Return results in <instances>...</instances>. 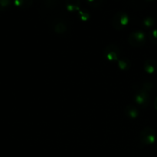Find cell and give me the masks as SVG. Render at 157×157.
Instances as JSON below:
<instances>
[{
	"mask_svg": "<svg viewBox=\"0 0 157 157\" xmlns=\"http://www.w3.org/2000/svg\"><path fill=\"white\" fill-rule=\"evenodd\" d=\"M121 48L115 44H110L104 49V57L109 61L116 62L120 60Z\"/></svg>",
	"mask_w": 157,
	"mask_h": 157,
	"instance_id": "cell-1",
	"label": "cell"
},
{
	"mask_svg": "<svg viewBox=\"0 0 157 157\" xmlns=\"http://www.w3.org/2000/svg\"><path fill=\"white\" fill-rule=\"evenodd\" d=\"M129 23V16L124 12H119L114 15L112 18V26L116 30H122Z\"/></svg>",
	"mask_w": 157,
	"mask_h": 157,
	"instance_id": "cell-2",
	"label": "cell"
},
{
	"mask_svg": "<svg viewBox=\"0 0 157 157\" xmlns=\"http://www.w3.org/2000/svg\"><path fill=\"white\" fill-rule=\"evenodd\" d=\"M156 132L151 127H145L140 133V140L143 145H151L156 141Z\"/></svg>",
	"mask_w": 157,
	"mask_h": 157,
	"instance_id": "cell-3",
	"label": "cell"
},
{
	"mask_svg": "<svg viewBox=\"0 0 157 157\" xmlns=\"http://www.w3.org/2000/svg\"><path fill=\"white\" fill-rule=\"evenodd\" d=\"M147 40L146 35L140 31L133 32L129 35L128 42L133 47H141L144 45Z\"/></svg>",
	"mask_w": 157,
	"mask_h": 157,
	"instance_id": "cell-4",
	"label": "cell"
},
{
	"mask_svg": "<svg viewBox=\"0 0 157 157\" xmlns=\"http://www.w3.org/2000/svg\"><path fill=\"white\" fill-rule=\"evenodd\" d=\"M134 101L136 104L143 108L148 107L150 102V98L149 92L144 90H140L134 96Z\"/></svg>",
	"mask_w": 157,
	"mask_h": 157,
	"instance_id": "cell-5",
	"label": "cell"
},
{
	"mask_svg": "<svg viewBox=\"0 0 157 157\" xmlns=\"http://www.w3.org/2000/svg\"><path fill=\"white\" fill-rule=\"evenodd\" d=\"M144 71L147 74L154 75L157 73V61L153 59H147L144 61Z\"/></svg>",
	"mask_w": 157,
	"mask_h": 157,
	"instance_id": "cell-6",
	"label": "cell"
},
{
	"mask_svg": "<svg viewBox=\"0 0 157 157\" xmlns=\"http://www.w3.org/2000/svg\"><path fill=\"white\" fill-rule=\"evenodd\" d=\"M53 29L57 34H64L67 31V25L62 20H56L53 24Z\"/></svg>",
	"mask_w": 157,
	"mask_h": 157,
	"instance_id": "cell-7",
	"label": "cell"
},
{
	"mask_svg": "<svg viewBox=\"0 0 157 157\" xmlns=\"http://www.w3.org/2000/svg\"><path fill=\"white\" fill-rule=\"evenodd\" d=\"M124 113L126 114V116H127L128 117L131 118V119H135L138 117L139 115V111L136 109V107H134L132 104H129L124 109Z\"/></svg>",
	"mask_w": 157,
	"mask_h": 157,
	"instance_id": "cell-8",
	"label": "cell"
},
{
	"mask_svg": "<svg viewBox=\"0 0 157 157\" xmlns=\"http://www.w3.org/2000/svg\"><path fill=\"white\" fill-rule=\"evenodd\" d=\"M81 0H66V9L69 12L80 11Z\"/></svg>",
	"mask_w": 157,
	"mask_h": 157,
	"instance_id": "cell-9",
	"label": "cell"
},
{
	"mask_svg": "<svg viewBox=\"0 0 157 157\" xmlns=\"http://www.w3.org/2000/svg\"><path fill=\"white\" fill-rule=\"evenodd\" d=\"M32 2H33V0H15L14 1V4L16 7L22 9H29L32 5Z\"/></svg>",
	"mask_w": 157,
	"mask_h": 157,
	"instance_id": "cell-10",
	"label": "cell"
},
{
	"mask_svg": "<svg viewBox=\"0 0 157 157\" xmlns=\"http://www.w3.org/2000/svg\"><path fill=\"white\" fill-rule=\"evenodd\" d=\"M117 64L121 70L127 71L131 67V61L127 58H121L117 61Z\"/></svg>",
	"mask_w": 157,
	"mask_h": 157,
	"instance_id": "cell-11",
	"label": "cell"
},
{
	"mask_svg": "<svg viewBox=\"0 0 157 157\" xmlns=\"http://www.w3.org/2000/svg\"><path fill=\"white\" fill-rule=\"evenodd\" d=\"M155 20L154 18H152V17H147L144 19L143 21V25L147 29H149V28H151L154 25Z\"/></svg>",
	"mask_w": 157,
	"mask_h": 157,
	"instance_id": "cell-12",
	"label": "cell"
},
{
	"mask_svg": "<svg viewBox=\"0 0 157 157\" xmlns=\"http://www.w3.org/2000/svg\"><path fill=\"white\" fill-rule=\"evenodd\" d=\"M148 36H149V38H150V41H151L153 44H157V29H154V30L150 31Z\"/></svg>",
	"mask_w": 157,
	"mask_h": 157,
	"instance_id": "cell-13",
	"label": "cell"
},
{
	"mask_svg": "<svg viewBox=\"0 0 157 157\" xmlns=\"http://www.w3.org/2000/svg\"><path fill=\"white\" fill-rule=\"evenodd\" d=\"M45 6L48 9H54L58 4V0H44Z\"/></svg>",
	"mask_w": 157,
	"mask_h": 157,
	"instance_id": "cell-14",
	"label": "cell"
},
{
	"mask_svg": "<svg viewBox=\"0 0 157 157\" xmlns=\"http://www.w3.org/2000/svg\"><path fill=\"white\" fill-rule=\"evenodd\" d=\"M11 0H0V11H4L10 6Z\"/></svg>",
	"mask_w": 157,
	"mask_h": 157,
	"instance_id": "cell-15",
	"label": "cell"
},
{
	"mask_svg": "<svg viewBox=\"0 0 157 157\" xmlns=\"http://www.w3.org/2000/svg\"><path fill=\"white\" fill-rule=\"evenodd\" d=\"M153 88V84H152L151 82H149V81H147V82H145L143 84L142 88L141 89L144 90H146V91H147L150 93V90H151Z\"/></svg>",
	"mask_w": 157,
	"mask_h": 157,
	"instance_id": "cell-16",
	"label": "cell"
},
{
	"mask_svg": "<svg viewBox=\"0 0 157 157\" xmlns=\"http://www.w3.org/2000/svg\"><path fill=\"white\" fill-rule=\"evenodd\" d=\"M79 16L82 21H87L90 18V15L86 11H79Z\"/></svg>",
	"mask_w": 157,
	"mask_h": 157,
	"instance_id": "cell-17",
	"label": "cell"
},
{
	"mask_svg": "<svg viewBox=\"0 0 157 157\" xmlns=\"http://www.w3.org/2000/svg\"><path fill=\"white\" fill-rule=\"evenodd\" d=\"M154 107H155V109L157 110V98H156V100H155V101H154Z\"/></svg>",
	"mask_w": 157,
	"mask_h": 157,
	"instance_id": "cell-18",
	"label": "cell"
},
{
	"mask_svg": "<svg viewBox=\"0 0 157 157\" xmlns=\"http://www.w3.org/2000/svg\"><path fill=\"white\" fill-rule=\"evenodd\" d=\"M94 1H95V0H87V2H90V3L94 2Z\"/></svg>",
	"mask_w": 157,
	"mask_h": 157,
	"instance_id": "cell-19",
	"label": "cell"
},
{
	"mask_svg": "<svg viewBox=\"0 0 157 157\" xmlns=\"http://www.w3.org/2000/svg\"><path fill=\"white\" fill-rule=\"evenodd\" d=\"M147 1H148V2H151V1H153V0H147Z\"/></svg>",
	"mask_w": 157,
	"mask_h": 157,
	"instance_id": "cell-20",
	"label": "cell"
},
{
	"mask_svg": "<svg viewBox=\"0 0 157 157\" xmlns=\"http://www.w3.org/2000/svg\"><path fill=\"white\" fill-rule=\"evenodd\" d=\"M156 142H157V136H156Z\"/></svg>",
	"mask_w": 157,
	"mask_h": 157,
	"instance_id": "cell-21",
	"label": "cell"
}]
</instances>
